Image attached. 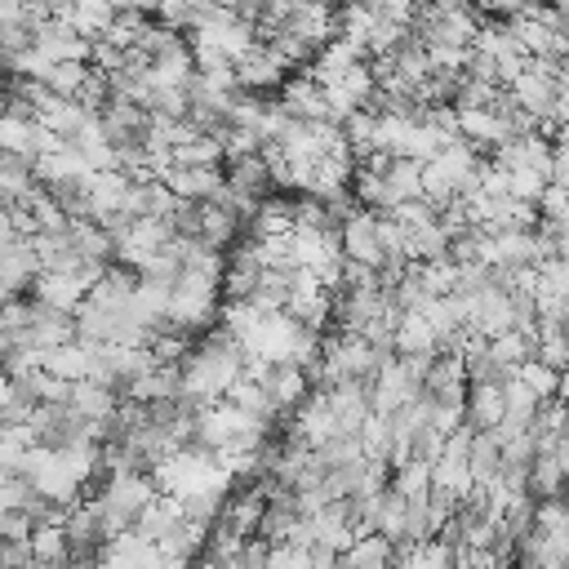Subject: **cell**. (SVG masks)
<instances>
[{"label":"cell","instance_id":"1","mask_svg":"<svg viewBox=\"0 0 569 569\" xmlns=\"http://www.w3.org/2000/svg\"><path fill=\"white\" fill-rule=\"evenodd\" d=\"M338 249L347 262H360V267H382V236H378V213L369 209H351L342 222H338Z\"/></svg>","mask_w":569,"mask_h":569},{"label":"cell","instance_id":"5","mask_svg":"<svg viewBox=\"0 0 569 569\" xmlns=\"http://www.w3.org/2000/svg\"><path fill=\"white\" fill-rule=\"evenodd\" d=\"M516 378L533 391V400H551L556 387H560V373H556L551 365H542V360H525V365L516 369Z\"/></svg>","mask_w":569,"mask_h":569},{"label":"cell","instance_id":"4","mask_svg":"<svg viewBox=\"0 0 569 569\" xmlns=\"http://www.w3.org/2000/svg\"><path fill=\"white\" fill-rule=\"evenodd\" d=\"M462 413L476 431H493L507 413V391L498 382H467V400H462Z\"/></svg>","mask_w":569,"mask_h":569},{"label":"cell","instance_id":"6","mask_svg":"<svg viewBox=\"0 0 569 569\" xmlns=\"http://www.w3.org/2000/svg\"><path fill=\"white\" fill-rule=\"evenodd\" d=\"M298 4H338V0H298Z\"/></svg>","mask_w":569,"mask_h":569},{"label":"cell","instance_id":"2","mask_svg":"<svg viewBox=\"0 0 569 569\" xmlns=\"http://www.w3.org/2000/svg\"><path fill=\"white\" fill-rule=\"evenodd\" d=\"M284 71H289V62L271 49V44H253L240 62H236V89H244V93H262V89H280L284 84Z\"/></svg>","mask_w":569,"mask_h":569},{"label":"cell","instance_id":"3","mask_svg":"<svg viewBox=\"0 0 569 569\" xmlns=\"http://www.w3.org/2000/svg\"><path fill=\"white\" fill-rule=\"evenodd\" d=\"M160 182L178 196V200H218L222 196V169H191V164H169L160 173Z\"/></svg>","mask_w":569,"mask_h":569}]
</instances>
